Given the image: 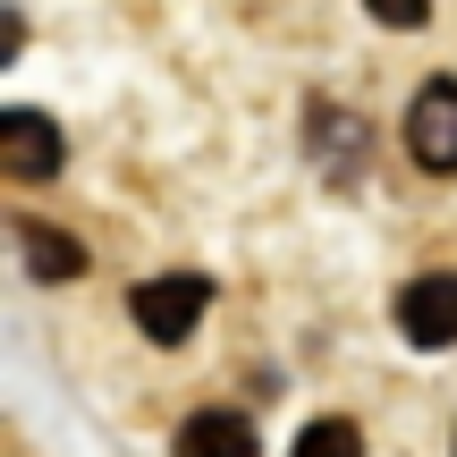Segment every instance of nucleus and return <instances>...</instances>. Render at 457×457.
Masks as SVG:
<instances>
[{
    "label": "nucleus",
    "instance_id": "f257e3e1",
    "mask_svg": "<svg viewBox=\"0 0 457 457\" xmlns=\"http://www.w3.org/2000/svg\"><path fill=\"white\" fill-rule=\"evenodd\" d=\"M204 305H212V279H204V271H162V279H136V296H128L136 330H145L153 347H179L187 330L204 322Z\"/></svg>",
    "mask_w": 457,
    "mask_h": 457
},
{
    "label": "nucleus",
    "instance_id": "f03ea898",
    "mask_svg": "<svg viewBox=\"0 0 457 457\" xmlns=\"http://www.w3.org/2000/svg\"><path fill=\"white\" fill-rule=\"evenodd\" d=\"M407 153L432 179H457V77H432L407 102Z\"/></svg>",
    "mask_w": 457,
    "mask_h": 457
},
{
    "label": "nucleus",
    "instance_id": "7ed1b4c3",
    "mask_svg": "<svg viewBox=\"0 0 457 457\" xmlns=\"http://www.w3.org/2000/svg\"><path fill=\"white\" fill-rule=\"evenodd\" d=\"M60 162H68V136H60V119L51 111H26V102H17V111H0V170H9V179H60Z\"/></svg>",
    "mask_w": 457,
    "mask_h": 457
},
{
    "label": "nucleus",
    "instance_id": "20e7f679",
    "mask_svg": "<svg viewBox=\"0 0 457 457\" xmlns=\"http://www.w3.org/2000/svg\"><path fill=\"white\" fill-rule=\"evenodd\" d=\"M398 330H407V347H424V356L457 347V271H415L407 288H398Z\"/></svg>",
    "mask_w": 457,
    "mask_h": 457
},
{
    "label": "nucleus",
    "instance_id": "39448f33",
    "mask_svg": "<svg viewBox=\"0 0 457 457\" xmlns=\"http://www.w3.org/2000/svg\"><path fill=\"white\" fill-rule=\"evenodd\" d=\"M254 415H237V407H195L179 424V441H170V457H254Z\"/></svg>",
    "mask_w": 457,
    "mask_h": 457
},
{
    "label": "nucleus",
    "instance_id": "423d86ee",
    "mask_svg": "<svg viewBox=\"0 0 457 457\" xmlns=\"http://www.w3.org/2000/svg\"><path fill=\"white\" fill-rule=\"evenodd\" d=\"M17 254H26V279H43V288H68L85 271V245L51 220H17Z\"/></svg>",
    "mask_w": 457,
    "mask_h": 457
},
{
    "label": "nucleus",
    "instance_id": "0eeeda50",
    "mask_svg": "<svg viewBox=\"0 0 457 457\" xmlns=\"http://www.w3.org/2000/svg\"><path fill=\"white\" fill-rule=\"evenodd\" d=\"M313 162H322L330 179H356V162H364V119L356 111H313Z\"/></svg>",
    "mask_w": 457,
    "mask_h": 457
},
{
    "label": "nucleus",
    "instance_id": "6e6552de",
    "mask_svg": "<svg viewBox=\"0 0 457 457\" xmlns=\"http://www.w3.org/2000/svg\"><path fill=\"white\" fill-rule=\"evenodd\" d=\"M288 457H364V432L347 424V415H313V424L296 432Z\"/></svg>",
    "mask_w": 457,
    "mask_h": 457
},
{
    "label": "nucleus",
    "instance_id": "1a4fd4ad",
    "mask_svg": "<svg viewBox=\"0 0 457 457\" xmlns=\"http://www.w3.org/2000/svg\"><path fill=\"white\" fill-rule=\"evenodd\" d=\"M364 9H373L381 26H407V34H415V26L432 17V0H364Z\"/></svg>",
    "mask_w": 457,
    "mask_h": 457
},
{
    "label": "nucleus",
    "instance_id": "9d476101",
    "mask_svg": "<svg viewBox=\"0 0 457 457\" xmlns=\"http://www.w3.org/2000/svg\"><path fill=\"white\" fill-rule=\"evenodd\" d=\"M449 457H457V449H449Z\"/></svg>",
    "mask_w": 457,
    "mask_h": 457
}]
</instances>
